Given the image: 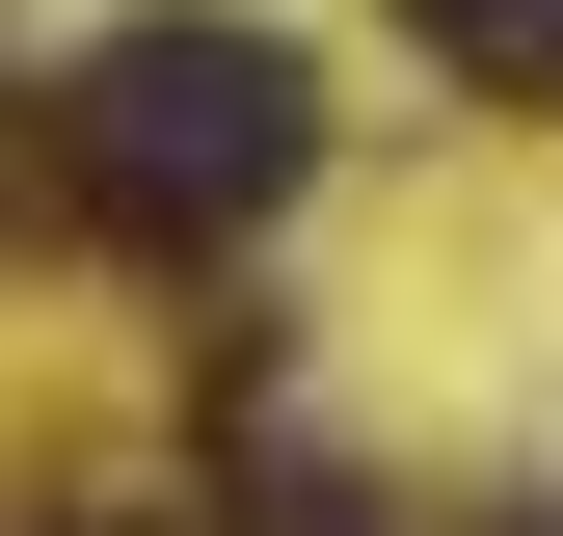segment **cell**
<instances>
[{
    "instance_id": "cell-1",
    "label": "cell",
    "mask_w": 563,
    "mask_h": 536,
    "mask_svg": "<svg viewBox=\"0 0 563 536\" xmlns=\"http://www.w3.org/2000/svg\"><path fill=\"white\" fill-rule=\"evenodd\" d=\"M54 161H81V215H134V242H242V215H296V161H322V54L242 27V0H134L81 54V108H54Z\"/></svg>"
},
{
    "instance_id": "cell-2",
    "label": "cell",
    "mask_w": 563,
    "mask_h": 536,
    "mask_svg": "<svg viewBox=\"0 0 563 536\" xmlns=\"http://www.w3.org/2000/svg\"><path fill=\"white\" fill-rule=\"evenodd\" d=\"M430 54H456L483 108H563V0H430Z\"/></svg>"
},
{
    "instance_id": "cell-3",
    "label": "cell",
    "mask_w": 563,
    "mask_h": 536,
    "mask_svg": "<svg viewBox=\"0 0 563 536\" xmlns=\"http://www.w3.org/2000/svg\"><path fill=\"white\" fill-rule=\"evenodd\" d=\"M216 536H402V510L349 483V456H242V510H216Z\"/></svg>"
},
{
    "instance_id": "cell-4",
    "label": "cell",
    "mask_w": 563,
    "mask_h": 536,
    "mask_svg": "<svg viewBox=\"0 0 563 536\" xmlns=\"http://www.w3.org/2000/svg\"><path fill=\"white\" fill-rule=\"evenodd\" d=\"M54 536H134V510H54Z\"/></svg>"
}]
</instances>
